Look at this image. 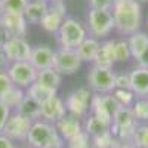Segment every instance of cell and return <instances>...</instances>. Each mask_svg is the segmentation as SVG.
<instances>
[{
    "instance_id": "1",
    "label": "cell",
    "mask_w": 148,
    "mask_h": 148,
    "mask_svg": "<svg viewBox=\"0 0 148 148\" xmlns=\"http://www.w3.org/2000/svg\"><path fill=\"white\" fill-rule=\"evenodd\" d=\"M111 14L116 30L121 34L138 33L142 25V9L136 0H114Z\"/></svg>"
},
{
    "instance_id": "2",
    "label": "cell",
    "mask_w": 148,
    "mask_h": 148,
    "mask_svg": "<svg viewBox=\"0 0 148 148\" xmlns=\"http://www.w3.org/2000/svg\"><path fill=\"white\" fill-rule=\"evenodd\" d=\"M27 144L31 148H53L64 147V139L61 138L53 123L45 120L33 121L31 129L27 136Z\"/></svg>"
},
{
    "instance_id": "3",
    "label": "cell",
    "mask_w": 148,
    "mask_h": 148,
    "mask_svg": "<svg viewBox=\"0 0 148 148\" xmlns=\"http://www.w3.org/2000/svg\"><path fill=\"white\" fill-rule=\"evenodd\" d=\"M86 37H88V33H86L84 25L74 18H65L58 31V42L62 49H74L76 51L77 46Z\"/></svg>"
},
{
    "instance_id": "4",
    "label": "cell",
    "mask_w": 148,
    "mask_h": 148,
    "mask_svg": "<svg viewBox=\"0 0 148 148\" xmlns=\"http://www.w3.org/2000/svg\"><path fill=\"white\" fill-rule=\"evenodd\" d=\"M86 19H88V28H89L90 37H95V39L105 37L116 28L111 10L89 9Z\"/></svg>"
},
{
    "instance_id": "5",
    "label": "cell",
    "mask_w": 148,
    "mask_h": 148,
    "mask_svg": "<svg viewBox=\"0 0 148 148\" xmlns=\"http://www.w3.org/2000/svg\"><path fill=\"white\" fill-rule=\"evenodd\" d=\"M88 84L96 93H113L116 89V74L111 68L93 65L88 73Z\"/></svg>"
},
{
    "instance_id": "6",
    "label": "cell",
    "mask_w": 148,
    "mask_h": 148,
    "mask_svg": "<svg viewBox=\"0 0 148 148\" xmlns=\"http://www.w3.org/2000/svg\"><path fill=\"white\" fill-rule=\"evenodd\" d=\"M120 104L116 98L111 95H101V93H95L92 96L90 101V111L92 114L96 116L98 119H101L105 121L107 125H113V117L117 111L120 110Z\"/></svg>"
},
{
    "instance_id": "7",
    "label": "cell",
    "mask_w": 148,
    "mask_h": 148,
    "mask_svg": "<svg viewBox=\"0 0 148 148\" xmlns=\"http://www.w3.org/2000/svg\"><path fill=\"white\" fill-rule=\"evenodd\" d=\"M92 92L88 88H79L73 90L65 99V108L67 113L82 119L88 114V110L90 108V101H92Z\"/></svg>"
},
{
    "instance_id": "8",
    "label": "cell",
    "mask_w": 148,
    "mask_h": 148,
    "mask_svg": "<svg viewBox=\"0 0 148 148\" xmlns=\"http://www.w3.org/2000/svg\"><path fill=\"white\" fill-rule=\"evenodd\" d=\"M8 74L16 88L28 89L33 83L37 80V71L30 62H12L8 67Z\"/></svg>"
},
{
    "instance_id": "9",
    "label": "cell",
    "mask_w": 148,
    "mask_h": 148,
    "mask_svg": "<svg viewBox=\"0 0 148 148\" xmlns=\"http://www.w3.org/2000/svg\"><path fill=\"white\" fill-rule=\"evenodd\" d=\"M31 125H33V121L30 119L24 117L19 113L14 111V113L10 114L9 120L6 121L2 133L5 135V136H8L9 139H12L14 142L15 141H27Z\"/></svg>"
},
{
    "instance_id": "10",
    "label": "cell",
    "mask_w": 148,
    "mask_h": 148,
    "mask_svg": "<svg viewBox=\"0 0 148 148\" xmlns=\"http://www.w3.org/2000/svg\"><path fill=\"white\" fill-rule=\"evenodd\" d=\"M82 65V61L77 56L74 49H62L59 47L53 55V70L61 76L74 74Z\"/></svg>"
},
{
    "instance_id": "11",
    "label": "cell",
    "mask_w": 148,
    "mask_h": 148,
    "mask_svg": "<svg viewBox=\"0 0 148 148\" xmlns=\"http://www.w3.org/2000/svg\"><path fill=\"white\" fill-rule=\"evenodd\" d=\"M2 51L5 52L8 61L12 62H30V56L33 47L28 45L25 39H18V37H10L2 46Z\"/></svg>"
},
{
    "instance_id": "12",
    "label": "cell",
    "mask_w": 148,
    "mask_h": 148,
    "mask_svg": "<svg viewBox=\"0 0 148 148\" xmlns=\"http://www.w3.org/2000/svg\"><path fill=\"white\" fill-rule=\"evenodd\" d=\"M28 21L25 19L22 14H10V12H5L3 16L0 18V28H3L8 37H18V39H24L27 34V24Z\"/></svg>"
},
{
    "instance_id": "13",
    "label": "cell",
    "mask_w": 148,
    "mask_h": 148,
    "mask_svg": "<svg viewBox=\"0 0 148 148\" xmlns=\"http://www.w3.org/2000/svg\"><path fill=\"white\" fill-rule=\"evenodd\" d=\"M65 114H67L65 102L56 95L42 104V119L45 121H49V123H53L55 125V123L59 119H62Z\"/></svg>"
},
{
    "instance_id": "14",
    "label": "cell",
    "mask_w": 148,
    "mask_h": 148,
    "mask_svg": "<svg viewBox=\"0 0 148 148\" xmlns=\"http://www.w3.org/2000/svg\"><path fill=\"white\" fill-rule=\"evenodd\" d=\"M53 55H55V51H52L49 46L39 45V46L33 47L31 56H30V64L37 71L53 68Z\"/></svg>"
},
{
    "instance_id": "15",
    "label": "cell",
    "mask_w": 148,
    "mask_h": 148,
    "mask_svg": "<svg viewBox=\"0 0 148 148\" xmlns=\"http://www.w3.org/2000/svg\"><path fill=\"white\" fill-rule=\"evenodd\" d=\"M55 127L64 141H70L74 136H77L80 132H83V125H82L80 119L74 117L68 113L55 123Z\"/></svg>"
},
{
    "instance_id": "16",
    "label": "cell",
    "mask_w": 148,
    "mask_h": 148,
    "mask_svg": "<svg viewBox=\"0 0 148 148\" xmlns=\"http://www.w3.org/2000/svg\"><path fill=\"white\" fill-rule=\"evenodd\" d=\"M130 90L138 98H148V68L138 67L130 73Z\"/></svg>"
},
{
    "instance_id": "17",
    "label": "cell",
    "mask_w": 148,
    "mask_h": 148,
    "mask_svg": "<svg viewBox=\"0 0 148 148\" xmlns=\"http://www.w3.org/2000/svg\"><path fill=\"white\" fill-rule=\"evenodd\" d=\"M116 40H105L101 43L98 53L95 56L93 65L102 67V68H111L116 64V53H114Z\"/></svg>"
},
{
    "instance_id": "18",
    "label": "cell",
    "mask_w": 148,
    "mask_h": 148,
    "mask_svg": "<svg viewBox=\"0 0 148 148\" xmlns=\"http://www.w3.org/2000/svg\"><path fill=\"white\" fill-rule=\"evenodd\" d=\"M49 12V2L47 0H31L27 5V9L24 12L25 19L31 24H40L45 15Z\"/></svg>"
},
{
    "instance_id": "19",
    "label": "cell",
    "mask_w": 148,
    "mask_h": 148,
    "mask_svg": "<svg viewBox=\"0 0 148 148\" xmlns=\"http://www.w3.org/2000/svg\"><path fill=\"white\" fill-rule=\"evenodd\" d=\"M99 46H101V43L98 42V39L89 36V37H86V39L77 46L76 53L80 58L82 62H93Z\"/></svg>"
},
{
    "instance_id": "20",
    "label": "cell",
    "mask_w": 148,
    "mask_h": 148,
    "mask_svg": "<svg viewBox=\"0 0 148 148\" xmlns=\"http://www.w3.org/2000/svg\"><path fill=\"white\" fill-rule=\"evenodd\" d=\"M15 111L19 113L21 116L30 119L31 121H37L42 119V104L34 101L28 95L24 96V99L21 101V104L18 105V108Z\"/></svg>"
},
{
    "instance_id": "21",
    "label": "cell",
    "mask_w": 148,
    "mask_h": 148,
    "mask_svg": "<svg viewBox=\"0 0 148 148\" xmlns=\"http://www.w3.org/2000/svg\"><path fill=\"white\" fill-rule=\"evenodd\" d=\"M37 83L43 88L56 92L59 84H61V74H58L53 68H47V70H42L37 73Z\"/></svg>"
},
{
    "instance_id": "22",
    "label": "cell",
    "mask_w": 148,
    "mask_h": 148,
    "mask_svg": "<svg viewBox=\"0 0 148 148\" xmlns=\"http://www.w3.org/2000/svg\"><path fill=\"white\" fill-rule=\"evenodd\" d=\"M127 43H129V47H130L132 58L138 59L148 49V34L144 33V31L133 33V34H130Z\"/></svg>"
},
{
    "instance_id": "23",
    "label": "cell",
    "mask_w": 148,
    "mask_h": 148,
    "mask_svg": "<svg viewBox=\"0 0 148 148\" xmlns=\"http://www.w3.org/2000/svg\"><path fill=\"white\" fill-rule=\"evenodd\" d=\"M116 127H136L138 120L135 119L132 107H120V110L113 117V125Z\"/></svg>"
},
{
    "instance_id": "24",
    "label": "cell",
    "mask_w": 148,
    "mask_h": 148,
    "mask_svg": "<svg viewBox=\"0 0 148 148\" xmlns=\"http://www.w3.org/2000/svg\"><path fill=\"white\" fill-rule=\"evenodd\" d=\"M110 129H111L110 125H107L105 121H102L101 119H98L93 114H90L88 119H86L84 120V125H83V130L88 133L90 138L98 136V135H101L104 132H108Z\"/></svg>"
},
{
    "instance_id": "25",
    "label": "cell",
    "mask_w": 148,
    "mask_h": 148,
    "mask_svg": "<svg viewBox=\"0 0 148 148\" xmlns=\"http://www.w3.org/2000/svg\"><path fill=\"white\" fill-rule=\"evenodd\" d=\"M64 19H65L64 16H61V15L56 14V12L49 9V12L45 15V18L40 21V25L47 33H58L59 28H61V25H62Z\"/></svg>"
},
{
    "instance_id": "26",
    "label": "cell",
    "mask_w": 148,
    "mask_h": 148,
    "mask_svg": "<svg viewBox=\"0 0 148 148\" xmlns=\"http://www.w3.org/2000/svg\"><path fill=\"white\" fill-rule=\"evenodd\" d=\"M25 95H28L30 98H33L34 101H37L39 104H43V102H46L47 99H51L52 96H55L56 95V92H53V90H49V89H46V88H43V86H40L39 83H33L30 88L27 89V92H25Z\"/></svg>"
},
{
    "instance_id": "27",
    "label": "cell",
    "mask_w": 148,
    "mask_h": 148,
    "mask_svg": "<svg viewBox=\"0 0 148 148\" xmlns=\"http://www.w3.org/2000/svg\"><path fill=\"white\" fill-rule=\"evenodd\" d=\"M120 144H121V142L113 136L111 130L104 132V133H101V135H98V136H93V138H92V145H93V148H119Z\"/></svg>"
},
{
    "instance_id": "28",
    "label": "cell",
    "mask_w": 148,
    "mask_h": 148,
    "mask_svg": "<svg viewBox=\"0 0 148 148\" xmlns=\"http://www.w3.org/2000/svg\"><path fill=\"white\" fill-rule=\"evenodd\" d=\"M24 96H25V92H24L22 89L16 88V86H14L5 96L0 98V101H2L5 105H8L10 110H16L18 105L21 104V101L24 99Z\"/></svg>"
},
{
    "instance_id": "29",
    "label": "cell",
    "mask_w": 148,
    "mask_h": 148,
    "mask_svg": "<svg viewBox=\"0 0 148 148\" xmlns=\"http://www.w3.org/2000/svg\"><path fill=\"white\" fill-rule=\"evenodd\" d=\"M132 144L136 148H148V125H138L135 129Z\"/></svg>"
},
{
    "instance_id": "30",
    "label": "cell",
    "mask_w": 148,
    "mask_h": 148,
    "mask_svg": "<svg viewBox=\"0 0 148 148\" xmlns=\"http://www.w3.org/2000/svg\"><path fill=\"white\" fill-rule=\"evenodd\" d=\"M114 53H116V62H126L132 56L127 40H116Z\"/></svg>"
},
{
    "instance_id": "31",
    "label": "cell",
    "mask_w": 148,
    "mask_h": 148,
    "mask_svg": "<svg viewBox=\"0 0 148 148\" xmlns=\"http://www.w3.org/2000/svg\"><path fill=\"white\" fill-rule=\"evenodd\" d=\"M67 147L68 148H93L92 138L84 130L80 132L77 136H74L73 139L67 141Z\"/></svg>"
},
{
    "instance_id": "32",
    "label": "cell",
    "mask_w": 148,
    "mask_h": 148,
    "mask_svg": "<svg viewBox=\"0 0 148 148\" xmlns=\"http://www.w3.org/2000/svg\"><path fill=\"white\" fill-rule=\"evenodd\" d=\"M2 5L5 12H10V14H22L25 12L28 0H2Z\"/></svg>"
},
{
    "instance_id": "33",
    "label": "cell",
    "mask_w": 148,
    "mask_h": 148,
    "mask_svg": "<svg viewBox=\"0 0 148 148\" xmlns=\"http://www.w3.org/2000/svg\"><path fill=\"white\" fill-rule=\"evenodd\" d=\"M132 111L136 120L148 121V99L147 98H138V101L132 107Z\"/></svg>"
},
{
    "instance_id": "34",
    "label": "cell",
    "mask_w": 148,
    "mask_h": 148,
    "mask_svg": "<svg viewBox=\"0 0 148 148\" xmlns=\"http://www.w3.org/2000/svg\"><path fill=\"white\" fill-rule=\"evenodd\" d=\"M113 96L119 101L121 107H130L135 101V93L130 89H114Z\"/></svg>"
},
{
    "instance_id": "35",
    "label": "cell",
    "mask_w": 148,
    "mask_h": 148,
    "mask_svg": "<svg viewBox=\"0 0 148 148\" xmlns=\"http://www.w3.org/2000/svg\"><path fill=\"white\" fill-rule=\"evenodd\" d=\"M14 86L15 84L12 83L8 71H0V98L5 96L12 88H14Z\"/></svg>"
},
{
    "instance_id": "36",
    "label": "cell",
    "mask_w": 148,
    "mask_h": 148,
    "mask_svg": "<svg viewBox=\"0 0 148 148\" xmlns=\"http://www.w3.org/2000/svg\"><path fill=\"white\" fill-rule=\"evenodd\" d=\"M114 5V0H89L90 9H99V10H111Z\"/></svg>"
},
{
    "instance_id": "37",
    "label": "cell",
    "mask_w": 148,
    "mask_h": 148,
    "mask_svg": "<svg viewBox=\"0 0 148 148\" xmlns=\"http://www.w3.org/2000/svg\"><path fill=\"white\" fill-rule=\"evenodd\" d=\"M116 89H130V74H116Z\"/></svg>"
},
{
    "instance_id": "38",
    "label": "cell",
    "mask_w": 148,
    "mask_h": 148,
    "mask_svg": "<svg viewBox=\"0 0 148 148\" xmlns=\"http://www.w3.org/2000/svg\"><path fill=\"white\" fill-rule=\"evenodd\" d=\"M10 114H12V110L0 101V133H2V130H3V127L6 125V121L9 120Z\"/></svg>"
},
{
    "instance_id": "39",
    "label": "cell",
    "mask_w": 148,
    "mask_h": 148,
    "mask_svg": "<svg viewBox=\"0 0 148 148\" xmlns=\"http://www.w3.org/2000/svg\"><path fill=\"white\" fill-rule=\"evenodd\" d=\"M49 9L56 12L58 15L61 16H64L65 18V14H67V5L64 3V0H61V2H52V3H49Z\"/></svg>"
},
{
    "instance_id": "40",
    "label": "cell",
    "mask_w": 148,
    "mask_h": 148,
    "mask_svg": "<svg viewBox=\"0 0 148 148\" xmlns=\"http://www.w3.org/2000/svg\"><path fill=\"white\" fill-rule=\"evenodd\" d=\"M0 148H16L14 141L9 139L8 136H5L3 133H0Z\"/></svg>"
},
{
    "instance_id": "41",
    "label": "cell",
    "mask_w": 148,
    "mask_h": 148,
    "mask_svg": "<svg viewBox=\"0 0 148 148\" xmlns=\"http://www.w3.org/2000/svg\"><path fill=\"white\" fill-rule=\"evenodd\" d=\"M9 64H10V62L8 61L5 52L2 51V47H0V71H6L8 67H9Z\"/></svg>"
},
{
    "instance_id": "42",
    "label": "cell",
    "mask_w": 148,
    "mask_h": 148,
    "mask_svg": "<svg viewBox=\"0 0 148 148\" xmlns=\"http://www.w3.org/2000/svg\"><path fill=\"white\" fill-rule=\"evenodd\" d=\"M138 61V64H139V67H142V68H148V49L147 51L136 59Z\"/></svg>"
},
{
    "instance_id": "43",
    "label": "cell",
    "mask_w": 148,
    "mask_h": 148,
    "mask_svg": "<svg viewBox=\"0 0 148 148\" xmlns=\"http://www.w3.org/2000/svg\"><path fill=\"white\" fill-rule=\"evenodd\" d=\"M8 39H9V37H8V34L5 33V30H3V28H0V47L5 45V42H6Z\"/></svg>"
},
{
    "instance_id": "44",
    "label": "cell",
    "mask_w": 148,
    "mask_h": 148,
    "mask_svg": "<svg viewBox=\"0 0 148 148\" xmlns=\"http://www.w3.org/2000/svg\"><path fill=\"white\" fill-rule=\"evenodd\" d=\"M119 148H136L132 142H125V144H120V147Z\"/></svg>"
},
{
    "instance_id": "45",
    "label": "cell",
    "mask_w": 148,
    "mask_h": 148,
    "mask_svg": "<svg viewBox=\"0 0 148 148\" xmlns=\"http://www.w3.org/2000/svg\"><path fill=\"white\" fill-rule=\"evenodd\" d=\"M3 14H5V9H3V5H2V0H0V18L3 16Z\"/></svg>"
},
{
    "instance_id": "46",
    "label": "cell",
    "mask_w": 148,
    "mask_h": 148,
    "mask_svg": "<svg viewBox=\"0 0 148 148\" xmlns=\"http://www.w3.org/2000/svg\"><path fill=\"white\" fill-rule=\"evenodd\" d=\"M136 2H138L139 5H142V3H148V0H136Z\"/></svg>"
},
{
    "instance_id": "47",
    "label": "cell",
    "mask_w": 148,
    "mask_h": 148,
    "mask_svg": "<svg viewBox=\"0 0 148 148\" xmlns=\"http://www.w3.org/2000/svg\"><path fill=\"white\" fill-rule=\"evenodd\" d=\"M51 2H61V0H51Z\"/></svg>"
},
{
    "instance_id": "48",
    "label": "cell",
    "mask_w": 148,
    "mask_h": 148,
    "mask_svg": "<svg viewBox=\"0 0 148 148\" xmlns=\"http://www.w3.org/2000/svg\"><path fill=\"white\" fill-rule=\"evenodd\" d=\"M19 148H31V147H19Z\"/></svg>"
},
{
    "instance_id": "49",
    "label": "cell",
    "mask_w": 148,
    "mask_h": 148,
    "mask_svg": "<svg viewBox=\"0 0 148 148\" xmlns=\"http://www.w3.org/2000/svg\"><path fill=\"white\" fill-rule=\"evenodd\" d=\"M53 148H59V147H53Z\"/></svg>"
},
{
    "instance_id": "50",
    "label": "cell",
    "mask_w": 148,
    "mask_h": 148,
    "mask_svg": "<svg viewBox=\"0 0 148 148\" xmlns=\"http://www.w3.org/2000/svg\"><path fill=\"white\" fill-rule=\"evenodd\" d=\"M147 99H148V98H147Z\"/></svg>"
}]
</instances>
